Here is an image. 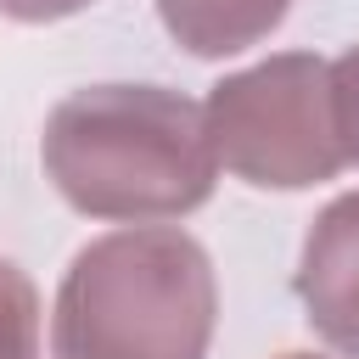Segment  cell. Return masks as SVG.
Returning <instances> with one entry per match:
<instances>
[{"instance_id":"cell-1","label":"cell","mask_w":359,"mask_h":359,"mask_svg":"<svg viewBox=\"0 0 359 359\" xmlns=\"http://www.w3.org/2000/svg\"><path fill=\"white\" fill-rule=\"evenodd\" d=\"M45 174L90 219H180L213 196L202 107L163 84H95L56 101L39 140Z\"/></svg>"},{"instance_id":"cell-2","label":"cell","mask_w":359,"mask_h":359,"mask_svg":"<svg viewBox=\"0 0 359 359\" xmlns=\"http://www.w3.org/2000/svg\"><path fill=\"white\" fill-rule=\"evenodd\" d=\"M219 286L185 230H112L56 292L50 359H208Z\"/></svg>"},{"instance_id":"cell-3","label":"cell","mask_w":359,"mask_h":359,"mask_svg":"<svg viewBox=\"0 0 359 359\" xmlns=\"http://www.w3.org/2000/svg\"><path fill=\"white\" fill-rule=\"evenodd\" d=\"M202 123L213 157L264 191H303L348 163L331 118V62L303 50L269 56L213 84Z\"/></svg>"},{"instance_id":"cell-4","label":"cell","mask_w":359,"mask_h":359,"mask_svg":"<svg viewBox=\"0 0 359 359\" xmlns=\"http://www.w3.org/2000/svg\"><path fill=\"white\" fill-rule=\"evenodd\" d=\"M297 297L309 309V325L337 353L359 359V191L337 196L314 219L297 264Z\"/></svg>"},{"instance_id":"cell-5","label":"cell","mask_w":359,"mask_h":359,"mask_svg":"<svg viewBox=\"0 0 359 359\" xmlns=\"http://www.w3.org/2000/svg\"><path fill=\"white\" fill-rule=\"evenodd\" d=\"M292 0H157L163 28L191 50V56H236L258 45Z\"/></svg>"},{"instance_id":"cell-6","label":"cell","mask_w":359,"mask_h":359,"mask_svg":"<svg viewBox=\"0 0 359 359\" xmlns=\"http://www.w3.org/2000/svg\"><path fill=\"white\" fill-rule=\"evenodd\" d=\"M0 359H39V292L11 258H0Z\"/></svg>"},{"instance_id":"cell-7","label":"cell","mask_w":359,"mask_h":359,"mask_svg":"<svg viewBox=\"0 0 359 359\" xmlns=\"http://www.w3.org/2000/svg\"><path fill=\"white\" fill-rule=\"evenodd\" d=\"M331 118H337L342 157L359 163V45L331 62Z\"/></svg>"},{"instance_id":"cell-8","label":"cell","mask_w":359,"mask_h":359,"mask_svg":"<svg viewBox=\"0 0 359 359\" xmlns=\"http://www.w3.org/2000/svg\"><path fill=\"white\" fill-rule=\"evenodd\" d=\"M90 0H0V11L17 17V22H56V17H73Z\"/></svg>"},{"instance_id":"cell-9","label":"cell","mask_w":359,"mask_h":359,"mask_svg":"<svg viewBox=\"0 0 359 359\" xmlns=\"http://www.w3.org/2000/svg\"><path fill=\"white\" fill-rule=\"evenodd\" d=\"M280 359H314V353H280Z\"/></svg>"}]
</instances>
